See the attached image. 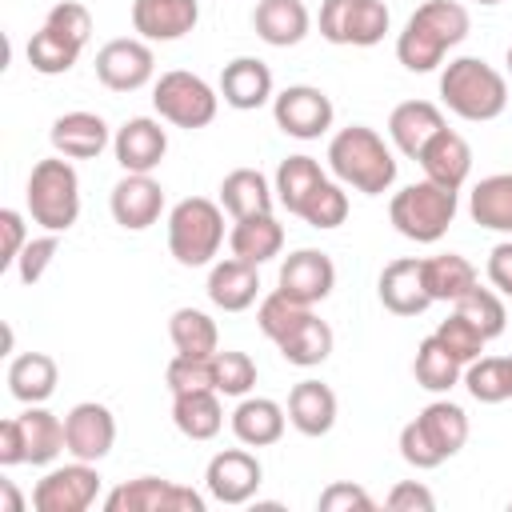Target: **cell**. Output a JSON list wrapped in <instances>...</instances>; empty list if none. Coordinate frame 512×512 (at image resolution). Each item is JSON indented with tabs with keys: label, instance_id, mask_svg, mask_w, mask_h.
Listing matches in <instances>:
<instances>
[{
	"label": "cell",
	"instance_id": "obj_58",
	"mask_svg": "<svg viewBox=\"0 0 512 512\" xmlns=\"http://www.w3.org/2000/svg\"><path fill=\"white\" fill-rule=\"evenodd\" d=\"M476 4H500V0H476Z\"/></svg>",
	"mask_w": 512,
	"mask_h": 512
},
{
	"label": "cell",
	"instance_id": "obj_46",
	"mask_svg": "<svg viewBox=\"0 0 512 512\" xmlns=\"http://www.w3.org/2000/svg\"><path fill=\"white\" fill-rule=\"evenodd\" d=\"M216 392L220 396H248L256 388V360L248 352H216Z\"/></svg>",
	"mask_w": 512,
	"mask_h": 512
},
{
	"label": "cell",
	"instance_id": "obj_45",
	"mask_svg": "<svg viewBox=\"0 0 512 512\" xmlns=\"http://www.w3.org/2000/svg\"><path fill=\"white\" fill-rule=\"evenodd\" d=\"M436 340H440V344H444L460 364H472L476 356H484V344H488V340H484V332H480L468 316H460L456 308H452V316H448V320H440V324H436Z\"/></svg>",
	"mask_w": 512,
	"mask_h": 512
},
{
	"label": "cell",
	"instance_id": "obj_18",
	"mask_svg": "<svg viewBox=\"0 0 512 512\" xmlns=\"http://www.w3.org/2000/svg\"><path fill=\"white\" fill-rule=\"evenodd\" d=\"M200 24V0H132V28L148 44L184 40Z\"/></svg>",
	"mask_w": 512,
	"mask_h": 512
},
{
	"label": "cell",
	"instance_id": "obj_33",
	"mask_svg": "<svg viewBox=\"0 0 512 512\" xmlns=\"http://www.w3.org/2000/svg\"><path fill=\"white\" fill-rule=\"evenodd\" d=\"M56 380H60V368L48 352H20L8 364V392L20 404H44L56 392Z\"/></svg>",
	"mask_w": 512,
	"mask_h": 512
},
{
	"label": "cell",
	"instance_id": "obj_27",
	"mask_svg": "<svg viewBox=\"0 0 512 512\" xmlns=\"http://www.w3.org/2000/svg\"><path fill=\"white\" fill-rule=\"evenodd\" d=\"M440 128H448L444 124V112L432 104V100H404V104H396L392 108V116H388V136H392V144L404 152V156H420V148L440 132Z\"/></svg>",
	"mask_w": 512,
	"mask_h": 512
},
{
	"label": "cell",
	"instance_id": "obj_37",
	"mask_svg": "<svg viewBox=\"0 0 512 512\" xmlns=\"http://www.w3.org/2000/svg\"><path fill=\"white\" fill-rule=\"evenodd\" d=\"M412 376H416V384H420L424 392H448V388H456V384L464 380V364H460V360L436 340V332H432V336H424L420 348H416Z\"/></svg>",
	"mask_w": 512,
	"mask_h": 512
},
{
	"label": "cell",
	"instance_id": "obj_47",
	"mask_svg": "<svg viewBox=\"0 0 512 512\" xmlns=\"http://www.w3.org/2000/svg\"><path fill=\"white\" fill-rule=\"evenodd\" d=\"M164 380H168L172 396L176 392H196V388H216V364H212V356H180L176 352L168 360Z\"/></svg>",
	"mask_w": 512,
	"mask_h": 512
},
{
	"label": "cell",
	"instance_id": "obj_24",
	"mask_svg": "<svg viewBox=\"0 0 512 512\" xmlns=\"http://www.w3.org/2000/svg\"><path fill=\"white\" fill-rule=\"evenodd\" d=\"M260 296V272L256 264L240 260V256H228V260H216L212 272H208V300L224 312H244L252 308Z\"/></svg>",
	"mask_w": 512,
	"mask_h": 512
},
{
	"label": "cell",
	"instance_id": "obj_29",
	"mask_svg": "<svg viewBox=\"0 0 512 512\" xmlns=\"http://www.w3.org/2000/svg\"><path fill=\"white\" fill-rule=\"evenodd\" d=\"M272 204H276V188L268 184V176H264L260 168H232V172L220 180V208H224L232 220L272 212Z\"/></svg>",
	"mask_w": 512,
	"mask_h": 512
},
{
	"label": "cell",
	"instance_id": "obj_13",
	"mask_svg": "<svg viewBox=\"0 0 512 512\" xmlns=\"http://www.w3.org/2000/svg\"><path fill=\"white\" fill-rule=\"evenodd\" d=\"M156 76V56L148 40L116 36L96 52V80L112 92H136Z\"/></svg>",
	"mask_w": 512,
	"mask_h": 512
},
{
	"label": "cell",
	"instance_id": "obj_9",
	"mask_svg": "<svg viewBox=\"0 0 512 512\" xmlns=\"http://www.w3.org/2000/svg\"><path fill=\"white\" fill-rule=\"evenodd\" d=\"M392 16L384 0H320V36L340 48H372L384 40Z\"/></svg>",
	"mask_w": 512,
	"mask_h": 512
},
{
	"label": "cell",
	"instance_id": "obj_34",
	"mask_svg": "<svg viewBox=\"0 0 512 512\" xmlns=\"http://www.w3.org/2000/svg\"><path fill=\"white\" fill-rule=\"evenodd\" d=\"M468 212L480 228L492 232H508L512 236V172H492L484 176L472 196H468Z\"/></svg>",
	"mask_w": 512,
	"mask_h": 512
},
{
	"label": "cell",
	"instance_id": "obj_20",
	"mask_svg": "<svg viewBox=\"0 0 512 512\" xmlns=\"http://www.w3.org/2000/svg\"><path fill=\"white\" fill-rule=\"evenodd\" d=\"M376 292H380V304L392 316H420L432 304L428 284H424V260L400 256V260L384 264V272L376 280Z\"/></svg>",
	"mask_w": 512,
	"mask_h": 512
},
{
	"label": "cell",
	"instance_id": "obj_48",
	"mask_svg": "<svg viewBox=\"0 0 512 512\" xmlns=\"http://www.w3.org/2000/svg\"><path fill=\"white\" fill-rule=\"evenodd\" d=\"M60 232H44V236H32L28 244H24V252L16 256V276H20V284H36L44 272H48V264L56 260V252H60V240H56Z\"/></svg>",
	"mask_w": 512,
	"mask_h": 512
},
{
	"label": "cell",
	"instance_id": "obj_40",
	"mask_svg": "<svg viewBox=\"0 0 512 512\" xmlns=\"http://www.w3.org/2000/svg\"><path fill=\"white\" fill-rule=\"evenodd\" d=\"M28 64H32V72H40V76H64V72H72V64L80 60V44L76 40H68V36H60L56 28H48V24H40V32H32V40H28Z\"/></svg>",
	"mask_w": 512,
	"mask_h": 512
},
{
	"label": "cell",
	"instance_id": "obj_2",
	"mask_svg": "<svg viewBox=\"0 0 512 512\" xmlns=\"http://www.w3.org/2000/svg\"><path fill=\"white\" fill-rule=\"evenodd\" d=\"M328 168L344 188L384 196L396 184V156L368 124H348L328 140Z\"/></svg>",
	"mask_w": 512,
	"mask_h": 512
},
{
	"label": "cell",
	"instance_id": "obj_43",
	"mask_svg": "<svg viewBox=\"0 0 512 512\" xmlns=\"http://www.w3.org/2000/svg\"><path fill=\"white\" fill-rule=\"evenodd\" d=\"M464 388L480 404L508 400V356H476L472 364H464Z\"/></svg>",
	"mask_w": 512,
	"mask_h": 512
},
{
	"label": "cell",
	"instance_id": "obj_26",
	"mask_svg": "<svg viewBox=\"0 0 512 512\" xmlns=\"http://www.w3.org/2000/svg\"><path fill=\"white\" fill-rule=\"evenodd\" d=\"M252 28L264 44L272 48H292L308 36L312 28V12L304 0H260L252 12Z\"/></svg>",
	"mask_w": 512,
	"mask_h": 512
},
{
	"label": "cell",
	"instance_id": "obj_50",
	"mask_svg": "<svg viewBox=\"0 0 512 512\" xmlns=\"http://www.w3.org/2000/svg\"><path fill=\"white\" fill-rule=\"evenodd\" d=\"M316 508H320V512H372L376 500H372L360 484H352V480H336V484H328V488L320 492Z\"/></svg>",
	"mask_w": 512,
	"mask_h": 512
},
{
	"label": "cell",
	"instance_id": "obj_55",
	"mask_svg": "<svg viewBox=\"0 0 512 512\" xmlns=\"http://www.w3.org/2000/svg\"><path fill=\"white\" fill-rule=\"evenodd\" d=\"M24 508V496L16 492L12 480H0V512H20Z\"/></svg>",
	"mask_w": 512,
	"mask_h": 512
},
{
	"label": "cell",
	"instance_id": "obj_21",
	"mask_svg": "<svg viewBox=\"0 0 512 512\" xmlns=\"http://www.w3.org/2000/svg\"><path fill=\"white\" fill-rule=\"evenodd\" d=\"M220 96L228 108L236 112H256L264 108L276 92H272V68L256 56H236L224 64L220 72Z\"/></svg>",
	"mask_w": 512,
	"mask_h": 512
},
{
	"label": "cell",
	"instance_id": "obj_36",
	"mask_svg": "<svg viewBox=\"0 0 512 512\" xmlns=\"http://www.w3.org/2000/svg\"><path fill=\"white\" fill-rule=\"evenodd\" d=\"M168 336H172V348L180 356H216L220 352L216 320L200 308H176L168 316Z\"/></svg>",
	"mask_w": 512,
	"mask_h": 512
},
{
	"label": "cell",
	"instance_id": "obj_30",
	"mask_svg": "<svg viewBox=\"0 0 512 512\" xmlns=\"http://www.w3.org/2000/svg\"><path fill=\"white\" fill-rule=\"evenodd\" d=\"M172 424L188 440H212L224 428V404L216 388H196V392H176L172 396Z\"/></svg>",
	"mask_w": 512,
	"mask_h": 512
},
{
	"label": "cell",
	"instance_id": "obj_39",
	"mask_svg": "<svg viewBox=\"0 0 512 512\" xmlns=\"http://www.w3.org/2000/svg\"><path fill=\"white\" fill-rule=\"evenodd\" d=\"M332 344H336V336H332V328L312 312L292 336H284L276 348H280V356L288 360V364H296V368H316V364H324L328 356H332Z\"/></svg>",
	"mask_w": 512,
	"mask_h": 512
},
{
	"label": "cell",
	"instance_id": "obj_10",
	"mask_svg": "<svg viewBox=\"0 0 512 512\" xmlns=\"http://www.w3.org/2000/svg\"><path fill=\"white\" fill-rule=\"evenodd\" d=\"M104 508L108 512H204V496L164 476H136L116 484L104 496Z\"/></svg>",
	"mask_w": 512,
	"mask_h": 512
},
{
	"label": "cell",
	"instance_id": "obj_12",
	"mask_svg": "<svg viewBox=\"0 0 512 512\" xmlns=\"http://www.w3.org/2000/svg\"><path fill=\"white\" fill-rule=\"evenodd\" d=\"M100 496V472L88 460H72L60 464L52 472H44V480H36L32 488V508L36 512H84L92 508Z\"/></svg>",
	"mask_w": 512,
	"mask_h": 512
},
{
	"label": "cell",
	"instance_id": "obj_7",
	"mask_svg": "<svg viewBox=\"0 0 512 512\" xmlns=\"http://www.w3.org/2000/svg\"><path fill=\"white\" fill-rule=\"evenodd\" d=\"M224 244V212L204 196H184L168 212V252L184 268H204Z\"/></svg>",
	"mask_w": 512,
	"mask_h": 512
},
{
	"label": "cell",
	"instance_id": "obj_49",
	"mask_svg": "<svg viewBox=\"0 0 512 512\" xmlns=\"http://www.w3.org/2000/svg\"><path fill=\"white\" fill-rule=\"evenodd\" d=\"M44 24H48V28H56L60 36L76 40L80 48H84V44H88V36H92V12H88L80 0H60V4H52V8H48V16H44Z\"/></svg>",
	"mask_w": 512,
	"mask_h": 512
},
{
	"label": "cell",
	"instance_id": "obj_4",
	"mask_svg": "<svg viewBox=\"0 0 512 512\" xmlns=\"http://www.w3.org/2000/svg\"><path fill=\"white\" fill-rule=\"evenodd\" d=\"M464 444H468V416L452 400H432L428 408H420L416 420H408L400 428V456H404V464H412L420 472L440 468Z\"/></svg>",
	"mask_w": 512,
	"mask_h": 512
},
{
	"label": "cell",
	"instance_id": "obj_16",
	"mask_svg": "<svg viewBox=\"0 0 512 512\" xmlns=\"http://www.w3.org/2000/svg\"><path fill=\"white\" fill-rule=\"evenodd\" d=\"M276 288L284 296L300 300V304H320L336 288V264L320 248H296V252L284 256L280 276H276Z\"/></svg>",
	"mask_w": 512,
	"mask_h": 512
},
{
	"label": "cell",
	"instance_id": "obj_22",
	"mask_svg": "<svg viewBox=\"0 0 512 512\" xmlns=\"http://www.w3.org/2000/svg\"><path fill=\"white\" fill-rule=\"evenodd\" d=\"M48 140L68 160H96L112 144V132H108L104 116H96V112H64L52 120Z\"/></svg>",
	"mask_w": 512,
	"mask_h": 512
},
{
	"label": "cell",
	"instance_id": "obj_38",
	"mask_svg": "<svg viewBox=\"0 0 512 512\" xmlns=\"http://www.w3.org/2000/svg\"><path fill=\"white\" fill-rule=\"evenodd\" d=\"M324 180V168H320V160L316 156H288V160H280V168H276V180H272V188H276V200H280V208H288L292 216L304 208V200H308V192L316 188Z\"/></svg>",
	"mask_w": 512,
	"mask_h": 512
},
{
	"label": "cell",
	"instance_id": "obj_54",
	"mask_svg": "<svg viewBox=\"0 0 512 512\" xmlns=\"http://www.w3.org/2000/svg\"><path fill=\"white\" fill-rule=\"evenodd\" d=\"M0 464H4V468L24 464V440H20V424H16V416H8V420L0 424Z\"/></svg>",
	"mask_w": 512,
	"mask_h": 512
},
{
	"label": "cell",
	"instance_id": "obj_35",
	"mask_svg": "<svg viewBox=\"0 0 512 512\" xmlns=\"http://www.w3.org/2000/svg\"><path fill=\"white\" fill-rule=\"evenodd\" d=\"M424 284H428L432 304H436V300L456 304V300L468 296L480 280H476L472 260H464L460 252H440V256H428V260H424Z\"/></svg>",
	"mask_w": 512,
	"mask_h": 512
},
{
	"label": "cell",
	"instance_id": "obj_44",
	"mask_svg": "<svg viewBox=\"0 0 512 512\" xmlns=\"http://www.w3.org/2000/svg\"><path fill=\"white\" fill-rule=\"evenodd\" d=\"M460 316H468L480 332H484V340H496L504 328H508V312H504V296L496 292V288H472L468 296H460L456 304H452Z\"/></svg>",
	"mask_w": 512,
	"mask_h": 512
},
{
	"label": "cell",
	"instance_id": "obj_56",
	"mask_svg": "<svg viewBox=\"0 0 512 512\" xmlns=\"http://www.w3.org/2000/svg\"><path fill=\"white\" fill-rule=\"evenodd\" d=\"M508 400H512V356H508Z\"/></svg>",
	"mask_w": 512,
	"mask_h": 512
},
{
	"label": "cell",
	"instance_id": "obj_3",
	"mask_svg": "<svg viewBox=\"0 0 512 512\" xmlns=\"http://www.w3.org/2000/svg\"><path fill=\"white\" fill-rule=\"evenodd\" d=\"M440 100L460 120L484 124L508 108V80L480 56H456L440 72Z\"/></svg>",
	"mask_w": 512,
	"mask_h": 512
},
{
	"label": "cell",
	"instance_id": "obj_19",
	"mask_svg": "<svg viewBox=\"0 0 512 512\" xmlns=\"http://www.w3.org/2000/svg\"><path fill=\"white\" fill-rule=\"evenodd\" d=\"M112 152L124 172H152V168H160V160L168 152V132L152 116H132L116 128Z\"/></svg>",
	"mask_w": 512,
	"mask_h": 512
},
{
	"label": "cell",
	"instance_id": "obj_53",
	"mask_svg": "<svg viewBox=\"0 0 512 512\" xmlns=\"http://www.w3.org/2000/svg\"><path fill=\"white\" fill-rule=\"evenodd\" d=\"M488 284L500 296H512V240H500L488 252Z\"/></svg>",
	"mask_w": 512,
	"mask_h": 512
},
{
	"label": "cell",
	"instance_id": "obj_5",
	"mask_svg": "<svg viewBox=\"0 0 512 512\" xmlns=\"http://www.w3.org/2000/svg\"><path fill=\"white\" fill-rule=\"evenodd\" d=\"M24 200H28V216L44 232H68L80 216V176L68 164V156L56 152L48 160H36L28 172Z\"/></svg>",
	"mask_w": 512,
	"mask_h": 512
},
{
	"label": "cell",
	"instance_id": "obj_51",
	"mask_svg": "<svg viewBox=\"0 0 512 512\" xmlns=\"http://www.w3.org/2000/svg\"><path fill=\"white\" fill-rule=\"evenodd\" d=\"M0 236H4V244H0V268H16V256H20L24 244L32 240V236L24 232V216H20L16 208H4V212H0Z\"/></svg>",
	"mask_w": 512,
	"mask_h": 512
},
{
	"label": "cell",
	"instance_id": "obj_31",
	"mask_svg": "<svg viewBox=\"0 0 512 512\" xmlns=\"http://www.w3.org/2000/svg\"><path fill=\"white\" fill-rule=\"evenodd\" d=\"M20 440H24V464H52L60 452H68L64 440V420L40 404H28L20 416Z\"/></svg>",
	"mask_w": 512,
	"mask_h": 512
},
{
	"label": "cell",
	"instance_id": "obj_6",
	"mask_svg": "<svg viewBox=\"0 0 512 512\" xmlns=\"http://www.w3.org/2000/svg\"><path fill=\"white\" fill-rule=\"evenodd\" d=\"M388 220L404 240L436 244L448 232V224L456 220V188H444V184L424 176V180H416L392 196Z\"/></svg>",
	"mask_w": 512,
	"mask_h": 512
},
{
	"label": "cell",
	"instance_id": "obj_11",
	"mask_svg": "<svg viewBox=\"0 0 512 512\" xmlns=\"http://www.w3.org/2000/svg\"><path fill=\"white\" fill-rule=\"evenodd\" d=\"M272 120L292 140H316V136H324L332 128L336 108H332L324 88H316V84H288L284 92L272 96Z\"/></svg>",
	"mask_w": 512,
	"mask_h": 512
},
{
	"label": "cell",
	"instance_id": "obj_42",
	"mask_svg": "<svg viewBox=\"0 0 512 512\" xmlns=\"http://www.w3.org/2000/svg\"><path fill=\"white\" fill-rule=\"evenodd\" d=\"M304 224H312V228H320V232H328V228H340L344 220H348V192H344V184H336V180H320L312 192H308V200H304V208L296 212Z\"/></svg>",
	"mask_w": 512,
	"mask_h": 512
},
{
	"label": "cell",
	"instance_id": "obj_59",
	"mask_svg": "<svg viewBox=\"0 0 512 512\" xmlns=\"http://www.w3.org/2000/svg\"><path fill=\"white\" fill-rule=\"evenodd\" d=\"M508 508H512V504H508Z\"/></svg>",
	"mask_w": 512,
	"mask_h": 512
},
{
	"label": "cell",
	"instance_id": "obj_1",
	"mask_svg": "<svg viewBox=\"0 0 512 512\" xmlns=\"http://www.w3.org/2000/svg\"><path fill=\"white\" fill-rule=\"evenodd\" d=\"M468 8L456 0H424L396 36V60L408 72H436L444 56L468 36Z\"/></svg>",
	"mask_w": 512,
	"mask_h": 512
},
{
	"label": "cell",
	"instance_id": "obj_14",
	"mask_svg": "<svg viewBox=\"0 0 512 512\" xmlns=\"http://www.w3.org/2000/svg\"><path fill=\"white\" fill-rule=\"evenodd\" d=\"M260 480H264V468H260L256 452H248V444L216 452L204 468V488L220 504H248L256 496Z\"/></svg>",
	"mask_w": 512,
	"mask_h": 512
},
{
	"label": "cell",
	"instance_id": "obj_8",
	"mask_svg": "<svg viewBox=\"0 0 512 512\" xmlns=\"http://www.w3.org/2000/svg\"><path fill=\"white\" fill-rule=\"evenodd\" d=\"M152 108L160 112V120L192 132V128H208L216 120L220 92L204 76L184 72V68H172V72H164L152 84Z\"/></svg>",
	"mask_w": 512,
	"mask_h": 512
},
{
	"label": "cell",
	"instance_id": "obj_32",
	"mask_svg": "<svg viewBox=\"0 0 512 512\" xmlns=\"http://www.w3.org/2000/svg\"><path fill=\"white\" fill-rule=\"evenodd\" d=\"M228 248H232V256H240V260H248V264L260 268V264H268L272 256H280V248H284V228H280V220H276L272 212L244 216V220L232 224Z\"/></svg>",
	"mask_w": 512,
	"mask_h": 512
},
{
	"label": "cell",
	"instance_id": "obj_15",
	"mask_svg": "<svg viewBox=\"0 0 512 512\" xmlns=\"http://www.w3.org/2000/svg\"><path fill=\"white\" fill-rule=\"evenodd\" d=\"M64 440H68L72 460L100 464L112 452V444H116V416H112V408L96 404V400L72 404L68 416H64Z\"/></svg>",
	"mask_w": 512,
	"mask_h": 512
},
{
	"label": "cell",
	"instance_id": "obj_57",
	"mask_svg": "<svg viewBox=\"0 0 512 512\" xmlns=\"http://www.w3.org/2000/svg\"><path fill=\"white\" fill-rule=\"evenodd\" d=\"M504 64H508V76H512V44H508V52H504Z\"/></svg>",
	"mask_w": 512,
	"mask_h": 512
},
{
	"label": "cell",
	"instance_id": "obj_52",
	"mask_svg": "<svg viewBox=\"0 0 512 512\" xmlns=\"http://www.w3.org/2000/svg\"><path fill=\"white\" fill-rule=\"evenodd\" d=\"M392 512H432L436 508V496L424 488V484H416V480H400L392 492H388V500H384Z\"/></svg>",
	"mask_w": 512,
	"mask_h": 512
},
{
	"label": "cell",
	"instance_id": "obj_28",
	"mask_svg": "<svg viewBox=\"0 0 512 512\" xmlns=\"http://www.w3.org/2000/svg\"><path fill=\"white\" fill-rule=\"evenodd\" d=\"M284 424H288V412L268 396H240V404L232 412V436L248 448L276 444L284 436Z\"/></svg>",
	"mask_w": 512,
	"mask_h": 512
},
{
	"label": "cell",
	"instance_id": "obj_41",
	"mask_svg": "<svg viewBox=\"0 0 512 512\" xmlns=\"http://www.w3.org/2000/svg\"><path fill=\"white\" fill-rule=\"evenodd\" d=\"M308 316H312V304H300V300L284 296L280 288L268 292V296L260 300V308H256V324H260V332H264L272 344H280L284 336H292Z\"/></svg>",
	"mask_w": 512,
	"mask_h": 512
},
{
	"label": "cell",
	"instance_id": "obj_25",
	"mask_svg": "<svg viewBox=\"0 0 512 512\" xmlns=\"http://www.w3.org/2000/svg\"><path fill=\"white\" fill-rule=\"evenodd\" d=\"M336 392L320 380H300L292 384L288 392V424L300 432V436H328L332 424H336Z\"/></svg>",
	"mask_w": 512,
	"mask_h": 512
},
{
	"label": "cell",
	"instance_id": "obj_23",
	"mask_svg": "<svg viewBox=\"0 0 512 512\" xmlns=\"http://www.w3.org/2000/svg\"><path fill=\"white\" fill-rule=\"evenodd\" d=\"M416 160H420V168H424L428 180H436V184L460 192L464 180H468V172H472V144H468L460 132L440 128V132L420 148Z\"/></svg>",
	"mask_w": 512,
	"mask_h": 512
},
{
	"label": "cell",
	"instance_id": "obj_17",
	"mask_svg": "<svg viewBox=\"0 0 512 512\" xmlns=\"http://www.w3.org/2000/svg\"><path fill=\"white\" fill-rule=\"evenodd\" d=\"M108 208H112V220L124 228V232H144L160 220L164 212V188L152 180V172H124L116 184H112V196H108Z\"/></svg>",
	"mask_w": 512,
	"mask_h": 512
}]
</instances>
